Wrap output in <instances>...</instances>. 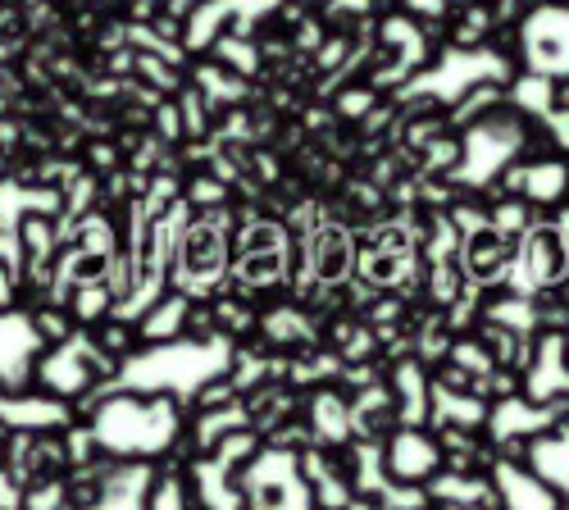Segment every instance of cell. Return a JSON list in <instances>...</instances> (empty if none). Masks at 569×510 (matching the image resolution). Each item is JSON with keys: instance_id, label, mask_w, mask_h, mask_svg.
<instances>
[{"instance_id": "3", "label": "cell", "mask_w": 569, "mask_h": 510, "mask_svg": "<svg viewBox=\"0 0 569 510\" xmlns=\"http://www.w3.org/2000/svg\"><path fill=\"white\" fill-rule=\"evenodd\" d=\"M73 333H78V323H73L69 306L41 301V306L28 310V338H32V347H60V342H69Z\"/></svg>"}, {"instance_id": "2", "label": "cell", "mask_w": 569, "mask_h": 510, "mask_svg": "<svg viewBox=\"0 0 569 510\" xmlns=\"http://www.w3.org/2000/svg\"><path fill=\"white\" fill-rule=\"evenodd\" d=\"M187 310H192V297L178 292V288H164L147 301V310L137 314V333H141V347H178L187 338Z\"/></svg>"}, {"instance_id": "1", "label": "cell", "mask_w": 569, "mask_h": 510, "mask_svg": "<svg viewBox=\"0 0 569 510\" xmlns=\"http://www.w3.org/2000/svg\"><path fill=\"white\" fill-rule=\"evenodd\" d=\"M447 456H442V442L429 424H397L392 433H383V470H388V483H410V488H423L433 474H442Z\"/></svg>"}, {"instance_id": "4", "label": "cell", "mask_w": 569, "mask_h": 510, "mask_svg": "<svg viewBox=\"0 0 569 510\" xmlns=\"http://www.w3.org/2000/svg\"><path fill=\"white\" fill-rule=\"evenodd\" d=\"M23 310V283H19V264L0 260V319Z\"/></svg>"}]
</instances>
